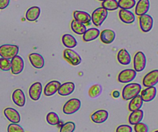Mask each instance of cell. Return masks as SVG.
<instances>
[{
	"instance_id": "ac0fdd59",
	"label": "cell",
	"mask_w": 158,
	"mask_h": 132,
	"mask_svg": "<svg viewBox=\"0 0 158 132\" xmlns=\"http://www.w3.org/2000/svg\"><path fill=\"white\" fill-rule=\"evenodd\" d=\"M73 17L74 20L84 25H89L91 22V15L84 11H75L73 12Z\"/></svg>"
},
{
	"instance_id": "3957f363",
	"label": "cell",
	"mask_w": 158,
	"mask_h": 132,
	"mask_svg": "<svg viewBox=\"0 0 158 132\" xmlns=\"http://www.w3.org/2000/svg\"><path fill=\"white\" fill-rule=\"evenodd\" d=\"M108 15V11L103 9V7H100L96 9L93 12L91 15V20H92L94 25L96 26H100L106 20Z\"/></svg>"
},
{
	"instance_id": "ba28073f",
	"label": "cell",
	"mask_w": 158,
	"mask_h": 132,
	"mask_svg": "<svg viewBox=\"0 0 158 132\" xmlns=\"http://www.w3.org/2000/svg\"><path fill=\"white\" fill-rule=\"evenodd\" d=\"M137 77V72L133 69L122 70L118 75V81L122 83H128L133 81Z\"/></svg>"
},
{
	"instance_id": "8992f818",
	"label": "cell",
	"mask_w": 158,
	"mask_h": 132,
	"mask_svg": "<svg viewBox=\"0 0 158 132\" xmlns=\"http://www.w3.org/2000/svg\"><path fill=\"white\" fill-rule=\"evenodd\" d=\"M147 65V58L145 54L139 51L134 57V67L136 72H141L145 69Z\"/></svg>"
},
{
	"instance_id": "60d3db41",
	"label": "cell",
	"mask_w": 158,
	"mask_h": 132,
	"mask_svg": "<svg viewBox=\"0 0 158 132\" xmlns=\"http://www.w3.org/2000/svg\"><path fill=\"white\" fill-rule=\"evenodd\" d=\"M98 1H100V2H103V1H105V0H98Z\"/></svg>"
},
{
	"instance_id": "836d02e7",
	"label": "cell",
	"mask_w": 158,
	"mask_h": 132,
	"mask_svg": "<svg viewBox=\"0 0 158 132\" xmlns=\"http://www.w3.org/2000/svg\"><path fill=\"white\" fill-rule=\"evenodd\" d=\"M76 129L75 123L73 121H68L66 123L63 124L60 127V132H73Z\"/></svg>"
},
{
	"instance_id": "e575fe53",
	"label": "cell",
	"mask_w": 158,
	"mask_h": 132,
	"mask_svg": "<svg viewBox=\"0 0 158 132\" xmlns=\"http://www.w3.org/2000/svg\"><path fill=\"white\" fill-rule=\"evenodd\" d=\"M0 69L3 71L11 70V60L6 58H0Z\"/></svg>"
},
{
	"instance_id": "ab89813d",
	"label": "cell",
	"mask_w": 158,
	"mask_h": 132,
	"mask_svg": "<svg viewBox=\"0 0 158 132\" xmlns=\"http://www.w3.org/2000/svg\"><path fill=\"white\" fill-rule=\"evenodd\" d=\"M120 96V93L118 91H114V92H113V97H115V98H118Z\"/></svg>"
},
{
	"instance_id": "b9f144b4",
	"label": "cell",
	"mask_w": 158,
	"mask_h": 132,
	"mask_svg": "<svg viewBox=\"0 0 158 132\" xmlns=\"http://www.w3.org/2000/svg\"><path fill=\"white\" fill-rule=\"evenodd\" d=\"M154 132H158V130H157V131H154Z\"/></svg>"
},
{
	"instance_id": "30bf717a",
	"label": "cell",
	"mask_w": 158,
	"mask_h": 132,
	"mask_svg": "<svg viewBox=\"0 0 158 132\" xmlns=\"http://www.w3.org/2000/svg\"><path fill=\"white\" fill-rule=\"evenodd\" d=\"M158 83V70H154L144 76L143 85L146 87H154Z\"/></svg>"
},
{
	"instance_id": "d6986e66",
	"label": "cell",
	"mask_w": 158,
	"mask_h": 132,
	"mask_svg": "<svg viewBox=\"0 0 158 132\" xmlns=\"http://www.w3.org/2000/svg\"><path fill=\"white\" fill-rule=\"evenodd\" d=\"M150 9V1L149 0H139L136 5L135 13L136 15H143L148 12Z\"/></svg>"
},
{
	"instance_id": "6da1fadb",
	"label": "cell",
	"mask_w": 158,
	"mask_h": 132,
	"mask_svg": "<svg viewBox=\"0 0 158 132\" xmlns=\"http://www.w3.org/2000/svg\"><path fill=\"white\" fill-rule=\"evenodd\" d=\"M141 92V85L137 83H128L123 87L122 91V97L123 100H129L137 97Z\"/></svg>"
},
{
	"instance_id": "44dd1931",
	"label": "cell",
	"mask_w": 158,
	"mask_h": 132,
	"mask_svg": "<svg viewBox=\"0 0 158 132\" xmlns=\"http://www.w3.org/2000/svg\"><path fill=\"white\" fill-rule=\"evenodd\" d=\"M75 91V84L73 82H66V83H63L60 87L58 90V94L60 96L66 97V96L70 95Z\"/></svg>"
},
{
	"instance_id": "f1b7e54d",
	"label": "cell",
	"mask_w": 158,
	"mask_h": 132,
	"mask_svg": "<svg viewBox=\"0 0 158 132\" xmlns=\"http://www.w3.org/2000/svg\"><path fill=\"white\" fill-rule=\"evenodd\" d=\"M70 26L73 32H75L77 35H83L86 31V25L79 23V22L76 21V20H73L71 22Z\"/></svg>"
},
{
	"instance_id": "7c38bea8",
	"label": "cell",
	"mask_w": 158,
	"mask_h": 132,
	"mask_svg": "<svg viewBox=\"0 0 158 132\" xmlns=\"http://www.w3.org/2000/svg\"><path fill=\"white\" fill-rule=\"evenodd\" d=\"M4 115L8 119V121L12 124H19L21 120L19 113L12 108H6L4 110Z\"/></svg>"
},
{
	"instance_id": "9c48e42d",
	"label": "cell",
	"mask_w": 158,
	"mask_h": 132,
	"mask_svg": "<svg viewBox=\"0 0 158 132\" xmlns=\"http://www.w3.org/2000/svg\"><path fill=\"white\" fill-rule=\"evenodd\" d=\"M24 69V60L19 56H15L11 60V71L14 75L21 74Z\"/></svg>"
},
{
	"instance_id": "603a6c76",
	"label": "cell",
	"mask_w": 158,
	"mask_h": 132,
	"mask_svg": "<svg viewBox=\"0 0 158 132\" xmlns=\"http://www.w3.org/2000/svg\"><path fill=\"white\" fill-rule=\"evenodd\" d=\"M41 13V9L39 6L30 7L26 12V19L29 22H35L40 17Z\"/></svg>"
},
{
	"instance_id": "7a4b0ae2",
	"label": "cell",
	"mask_w": 158,
	"mask_h": 132,
	"mask_svg": "<svg viewBox=\"0 0 158 132\" xmlns=\"http://www.w3.org/2000/svg\"><path fill=\"white\" fill-rule=\"evenodd\" d=\"M19 48L17 45L4 44L0 46V56L2 58L12 60V58L18 55Z\"/></svg>"
},
{
	"instance_id": "4316f807",
	"label": "cell",
	"mask_w": 158,
	"mask_h": 132,
	"mask_svg": "<svg viewBox=\"0 0 158 132\" xmlns=\"http://www.w3.org/2000/svg\"><path fill=\"white\" fill-rule=\"evenodd\" d=\"M143 104V101L142 100L140 95L139 94L137 97L131 99L129 103V105H128V109H129L130 111L133 112V111H137V110H140V108H142Z\"/></svg>"
},
{
	"instance_id": "52a82bcc",
	"label": "cell",
	"mask_w": 158,
	"mask_h": 132,
	"mask_svg": "<svg viewBox=\"0 0 158 132\" xmlns=\"http://www.w3.org/2000/svg\"><path fill=\"white\" fill-rule=\"evenodd\" d=\"M140 27L143 32H148L152 29L154 26V19L152 16L148 14L140 15L139 18Z\"/></svg>"
},
{
	"instance_id": "f35d334b",
	"label": "cell",
	"mask_w": 158,
	"mask_h": 132,
	"mask_svg": "<svg viewBox=\"0 0 158 132\" xmlns=\"http://www.w3.org/2000/svg\"><path fill=\"white\" fill-rule=\"evenodd\" d=\"M10 0H0V9H5L9 5Z\"/></svg>"
},
{
	"instance_id": "f546056e",
	"label": "cell",
	"mask_w": 158,
	"mask_h": 132,
	"mask_svg": "<svg viewBox=\"0 0 158 132\" xmlns=\"http://www.w3.org/2000/svg\"><path fill=\"white\" fill-rule=\"evenodd\" d=\"M102 7L107 11L117 10L119 8L118 1L117 0H105L102 2Z\"/></svg>"
},
{
	"instance_id": "4fadbf2b",
	"label": "cell",
	"mask_w": 158,
	"mask_h": 132,
	"mask_svg": "<svg viewBox=\"0 0 158 132\" xmlns=\"http://www.w3.org/2000/svg\"><path fill=\"white\" fill-rule=\"evenodd\" d=\"M29 60L32 66L36 69H42L44 66V58L40 53H30L29 55Z\"/></svg>"
},
{
	"instance_id": "ffe728a7",
	"label": "cell",
	"mask_w": 158,
	"mask_h": 132,
	"mask_svg": "<svg viewBox=\"0 0 158 132\" xmlns=\"http://www.w3.org/2000/svg\"><path fill=\"white\" fill-rule=\"evenodd\" d=\"M100 40L105 44H110L116 39V32L112 29H104L100 34Z\"/></svg>"
},
{
	"instance_id": "4dcf8cb0",
	"label": "cell",
	"mask_w": 158,
	"mask_h": 132,
	"mask_svg": "<svg viewBox=\"0 0 158 132\" xmlns=\"http://www.w3.org/2000/svg\"><path fill=\"white\" fill-rule=\"evenodd\" d=\"M118 6L121 9L129 10L136 6V0H119Z\"/></svg>"
},
{
	"instance_id": "5b68a950",
	"label": "cell",
	"mask_w": 158,
	"mask_h": 132,
	"mask_svg": "<svg viewBox=\"0 0 158 132\" xmlns=\"http://www.w3.org/2000/svg\"><path fill=\"white\" fill-rule=\"evenodd\" d=\"M63 57L65 60L73 66H78L81 63V57L72 49H66L63 51Z\"/></svg>"
},
{
	"instance_id": "277c9868",
	"label": "cell",
	"mask_w": 158,
	"mask_h": 132,
	"mask_svg": "<svg viewBox=\"0 0 158 132\" xmlns=\"http://www.w3.org/2000/svg\"><path fill=\"white\" fill-rule=\"evenodd\" d=\"M81 108V101L77 98H72L66 101L63 108V111L65 114L70 115L75 114Z\"/></svg>"
},
{
	"instance_id": "e0dca14e",
	"label": "cell",
	"mask_w": 158,
	"mask_h": 132,
	"mask_svg": "<svg viewBox=\"0 0 158 132\" xmlns=\"http://www.w3.org/2000/svg\"><path fill=\"white\" fill-rule=\"evenodd\" d=\"M109 114L106 110H99L91 115V120L95 124H103L107 120Z\"/></svg>"
},
{
	"instance_id": "484cf974",
	"label": "cell",
	"mask_w": 158,
	"mask_h": 132,
	"mask_svg": "<svg viewBox=\"0 0 158 132\" xmlns=\"http://www.w3.org/2000/svg\"><path fill=\"white\" fill-rule=\"evenodd\" d=\"M143 118V111L142 110H137V111H133L131 114H130L129 118V123L131 125H136L137 124L140 123Z\"/></svg>"
},
{
	"instance_id": "2e32d148",
	"label": "cell",
	"mask_w": 158,
	"mask_h": 132,
	"mask_svg": "<svg viewBox=\"0 0 158 132\" xmlns=\"http://www.w3.org/2000/svg\"><path fill=\"white\" fill-rule=\"evenodd\" d=\"M61 83L58 80H52L49 82L44 87V94L47 97H51L58 92V90Z\"/></svg>"
},
{
	"instance_id": "5bb4252c",
	"label": "cell",
	"mask_w": 158,
	"mask_h": 132,
	"mask_svg": "<svg viewBox=\"0 0 158 132\" xmlns=\"http://www.w3.org/2000/svg\"><path fill=\"white\" fill-rule=\"evenodd\" d=\"M157 96V88L155 87H147L140 92V97L143 102H151Z\"/></svg>"
},
{
	"instance_id": "d4e9b609",
	"label": "cell",
	"mask_w": 158,
	"mask_h": 132,
	"mask_svg": "<svg viewBox=\"0 0 158 132\" xmlns=\"http://www.w3.org/2000/svg\"><path fill=\"white\" fill-rule=\"evenodd\" d=\"M117 60L122 65H129L131 62V56L127 49H122L117 53Z\"/></svg>"
},
{
	"instance_id": "9a60e30c",
	"label": "cell",
	"mask_w": 158,
	"mask_h": 132,
	"mask_svg": "<svg viewBox=\"0 0 158 132\" xmlns=\"http://www.w3.org/2000/svg\"><path fill=\"white\" fill-rule=\"evenodd\" d=\"M12 101L16 106L23 108L26 104V96L21 89H16L14 91L12 95Z\"/></svg>"
},
{
	"instance_id": "1f68e13d",
	"label": "cell",
	"mask_w": 158,
	"mask_h": 132,
	"mask_svg": "<svg viewBox=\"0 0 158 132\" xmlns=\"http://www.w3.org/2000/svg\"><path fill=\"white\" fill-rule=\"evenodd\" d=\"M46 121L50 125H58L60 123V119L58 114L55 112H49L46 115Z\"/></svg>"
},
{
	"instance_id": "d590c367",
	"label": "cell",
	"mask_w": 158,
	"mask_h": 132,
	"mask_svg": "<svg viewBox=\"0 0 158 132\" xmlns=\"http://www.w3.org/2000/svg\"><path fill=\"white\" fill-rule=\"evenodd\" d=\"M134 131L135 132H149V128L148 125L144 123L137 124V125H134Z\"/></svg>"
},
{
	"instance_id": "8fae6325",
	"label": "cell",
	"mask_w": 158,
	"mask_h": 132,
	"mask_svg": "<svg viewBox=\"0 0 158 132\" xmlns=\"http://www.w3.org/2000/svg\"><path fill=\"white\" fill-rule=\"evenodd\" d=\"M42 92H43V85L40 82H35L31 85L29 89V97L34 101H36L40 99Z\"/></svg>"
},
{
	"instance_id": "d6a6232c",
	"label": "cell",
	"mask_w": 158,
	"mask_h": 132,
	"mask_svg": "<svg viewBox=\"0 0 158 132\" xmlns=\"http://www.w3.org/2000/svg\"><path fill=\"white\" fill-rule=\"evenodd\" d=\"M102 87L99 84H94L89 88V96L91 98H97L101 94Z\"/></svg>"
},
{
	"instance_id": "74e56055",
	"label": "cell",
	"mask_w": 158,
	"mask_h": 132,
	"mask_svg": "<svg viewBox=\"0 0 158 132\" xmlns=\"http://www.w3.org/2000/svg\"><path fill=\"white\" fill-rule=\"evenodd\" d=\"M116 132H133V128L128 125H122L117 127Z\"/></svg>"
},
{
	"instance_id": "cb8c5ba5",
	"label": "cell",
	"mask_w": 158,
	"mask_h": 132,
	"mask_svg": "<svg viewBox=\"0 0 158 132\" xmlns=\"http://www.w3.org/2000/svg\"><path fill=\"white\" fill-rule=\"evenodd\" d=\"M100 31L97 28H90L86 29L85 33L83 35V39L85 42H90L95 40L100 36Z\"/></svg>"
},
{
	"instance_id": "83f0119b",
	"label": "cell",
	"mask_w": 158,
	"mask_h": 132,
	"mask_svg": "<svg viewBox=\"0 0 158 132\" xmlns=\"http://www.w3.org/2000/svg\"><path fill=\"white\" fill-rule=\"evenodd\" d=\"M62 42L66 49H73L77 46V40L73 36L70 34H64L62 37Z\"/></svg>"
},
{
	"instance_id": "7402d4cb",
	"label": "cell",
	"mask_w": 158,
	"mask_h": 132,
	"mask_svg": "<svg viewBox=\"0 0 158 132\" xmlns=\"http://www.w3.org/2000/svg\"><path fill=\"white\" fill-rule=\"evenodd\" d=\"M120 19L126 24H131L135 21V15L131 11L127 9H120L119 12Z\"/></svg>"
},
{
	"instance_id": "8d00e7d4",
	"label": "cell",
	"mask_w": 158,
	"mask_h": 132,
	"mask_svg": "<svg viewBox=\"0 0 158 132\" xmlns=\"http://www.w3.org/2000/svg\"><path fill=\"white\" fill-rule=\"evenodd\" d=\"M8 132H24V129L18 124H10L8 126Z\"/></svg>"
}]
</instances>
